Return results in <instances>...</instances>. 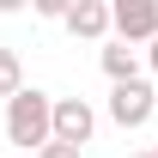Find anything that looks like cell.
<instances>
[{"instance_id":"8fae6325","label":"cell","mask_w":158,"mask_h":158,"mask_svg":"<svg viewBox=\"0 0 158 158\" xmlns=\"http://www.w3.org/2000/svg\"><path fill=\"white\" fill-rule=\"evenodd\" d=\"M146 67H152V73H158V37L146 43Z\"/></svg>"},{"instance_id":"8992f818","label":"cell","mask_w":158,"mask_h":158,"mask_svg":"<svg viewBox=\"0 0 158 158\" xmlns=\"http://www.w3.org/2000/svg\"><path fill=\"white\" fill-rule=\"evenodd\" d=\"M103 73H110V85H116V79H140V49L116 37L110 49H103Z\"/></svg>"},{"instance_id":"7a4b0ae2","label":"cell","mask_w":158,"mask_h":158,"mask_svg":"<svg viewBox=\"0 0 158 158\" xmlns=\"http://www.w3.org/2000/svg\"><path fill=\"white\" fill-rule=\"evenodd\" d=\"M152 110H158V91L146 79H116V85H110V122H116V128H146Z\"/></svg>"},{"instance_id":"6da1fadb","label":"cell","mask_w":158,"mask_h":158,"mask_svg":"<svg viewBox=\"0 0 158 158\" xmlns=\"http://www.w3.org/2000/svg\"><path fill=\"white\" fill-rule=\"evenodd\" d=\"M49 110H55V98H49V91L19 85V91L6 98V140H12V146H24V152H37L43 140H49Z\"/></svg>"},{"instance_id":"4fadbf2b","label":"cell","mask_w":158,"mask_h":158,"mask_svg":"<svg viewBox=\"0 0 158 158\" xmlns=\"http://www.w3.org/2000/svg\"><path fill=\"white\" fill-rule=\"evenodd\" d=\"M140 158H152V152H140Z\"/></svg>"},{"instance_id":"7c38bea8","label":"cell","mask_w":158,"mask_h":158,"mask_svg":"<svg viewBox=\"0 0 158 158\" xmlns=\"http://www.w3.org/2000/svg\"><path fill=\"white\" fill-rule=\"evenodd\" d=\"M146 152H152V158H158V140H152V146H146Z\"/></svg>"},{"instance_id":"3957f363","label":"cell","mask_w":158,"mask_h":158,"mask_svg":"<svg viewBox=\"0 0 158 158\" xmlns=\"http://www.w3.org/2000/svg\"><path fill=\"white\" fill-rule=\"evenodd\" d=\"M91 134H98V110H91L85 98H55V110H49V140L91 146Z\"/></svg>"},{"instance_id":"30bf717a","label":"cell","mask_w":158,"mask_h":158,"mask_svg":"<svg viewBox=\"0 0 158 158\" xmlns=\"http://www.w3.org/2000/svg\"><path fill=\"white\" fill-rule=\"evenodd\" d=\"M31 0H0V19H12V12H24Z\"/></svg>"},{"instance_id":"52a82bcc","label":"cell","mask_w":158,"mask_h":158,"mask_svg":"<svg viewBox=\"0 0 158 158\" xmlns=\"http://www.w3.org/2000/svg\"><path fill=\"white\" fill-rule=\"evenodd\" d=\"M24 85V61H19V49H0V98H12Z\"/></svg>"},{"instance_id":"277c9868","label":"cell","mask_w":158,"mask_h":158,"mask_svg":"<svg viewBox=\"0 0 158 158\" xmlns=\"http://www.w3.org/2000/svg\"><path fill=\"white\" fill-rule=\"evenodd\" d=\"M110 31L122 43H152L158 37V0H110Z\"/></svg>"},{"instance_id":"9c48e42d","label":"cell","mask_w":158,"mask_h":158,"mask_svg":"<svg viewBox=\"0 0 158 158\" xmlns=\"http://www.w3.org/2000/svg\"><path fill=\"white\" fill-rule=\"evenodd\" d=\"M67 6H73V0H31V12H37V19H61Z\"/></svg>"},{"instance_id":"ba28073f","label":"cell","mask_w":158,"mask_h":158,"mask_svg":"<svg viewBox=\"0 0 158 158\" xmlns=\"http://www.w3.org/2000/svg\"><path fill=\"white\" fill-rule=\"evenodd\" d=\"M37 158H79V146H67V140H43Z\"/></svg>"},{"instance_id":"5b68a950","label":"cell","mask_w":158,"mask_h":158,"mask_svg":"<svg viewBox=\"0 0 158 158\" xmlns=\"http://www.w3.org/2000/svg\"><path fill=\"white\" fill-rule=\"evenodd\" d=\"M61 24H67L73 37H85V43L110 37V0H73V6L61 12Z\"/></svg>"}]
</instances>
